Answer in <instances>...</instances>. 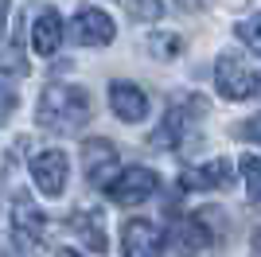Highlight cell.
Masks as SVG:
<instances>
[{
	"instance_id": "6da1fadb",
	"label": "cell",
	"mask_w": 261,
	"mask_h": 257,
	"mask_svg": "<svg viewBox=\"0 0 261 257\" xmlns=\"http://www.w3.org/2000/svg\"><path fill=\"white\" fill-rule=\"evenodd\" d=\"M35 121L47 133H78L90 121V94L74 82H51L39 94Z\"/></svg>"
},
{
	"instance_id": "7a4b0ae2",
	"label": "cell",
	"mask_w": 261,
	"mask_h": 257,
	"mask_svg": "<svg viewBox=\"0 0 261 257\" xmlns=\"http://www.w3.org/2000/svg\"><path fill=\"white\" fill-rule=\"evenodd\" d=\"M12 246L20 257H39L47 246V214L32 203V195L12 199Z\"/></svg>"
},
{
	"instance_id": "3957f363",
	"label": "cell",
	"mask_w": 261,
	"mask_h": 257,
	"mask_svg": "<svg viewBox=\"0 0 261 257\" xmlns=\"http://www.w3.org/2000/svg\"><path fill=\"white\" fill-rule=\"evenodd\" d=\"M222 218H226V214L218 211V207H203V211L179 218L175 230H172L175 246L184 249V253H199V249L222 242V234H226V222H222Z\"/></svg>"
},
{
	"instance_id": "277c9868",
	"label": "cell",
	"mask_w": 261,
	"mask_h": 257,
	"mask_svg": "<svg viewBox=\"0 0 261 257\" xmlns=\"http://www.w3.org/2000/svg\"><path fill=\"white\" fill-rule=\"evenodd\" d=\"M215 90L226 97V101H250L261 90V74L242 55L226 51V55H218V63H215Z\"/></svg>"
},
{
	"instance_id": "5b68a950",
	"label": "cell",
	"mask_w": 261,
	"mask_h": 257,
	"mask_svg": "<svg viewBox=\"0 0 261 257\" xmlns=\"http://www.w3.org/2000/svg\"><path fill=\"white\" fill-rule=\"evenodd\" d=\"M156 191H160V175H156L152 168H137V164H133V168H121L106 187V195L117 207H141V203H148Z\"/></svg>"
},
{
	"instance_id": "8992f818",
	"label": "cell",
	"mask_w": 261,
	"mask_h": 257,
	"mask_svg": "<svg viewBox=\"0 0 261 257\" xmlns=\"http://www.w3.org/2000/svg\"><path fill=\"white\" fill-rule=\"evenodd\" d=\"M203 113V101H195V97H187V101H179V106H172L168 113H164L160 128H156L152 137V148H179L187 140V133H191V125H195V117Z\"/></svg>"
},
{
	"instance_id": "52a82bcc",
	"label": "cell",
	"mask_w": 261,
	"mask_h": 257,
	"mask_svg": "<svg viewBox=\"0 0 261 257\" xmlns=\"http://www.w3.org/2000/svg\"><path fill=\"white\" fill-rule=\"evenodd\" d=\"M32 179L35 187L43 195H63L66 191V179H70V160H66V152L59 148H43L32 156Z\"/></svg>"
},
{
	"instance_id": "ba28073f",
	"label": "cell",
	"mask_w": 261,
	"mask_h": 257,
	"mask_svg": "<svg viewBox=\"0 0 261 257\" xmlns=\"http://www.w3.org/2000/svg\"><path fill=\"white\" fill-rule=\"evenodd\" d=\"M117 144L106 137H90L86 144H82V168H86V179L94 183V187H101L106 191L109 179L117 175Z\"/></svg>"
},
{
	"instance_id": "9c48e42d",
	"label": "cell",
	"mask_w": 261,
	"mask_h": 257,
	"mask_svg": "<svg viewBox=\"0 0 261 257\" xmlns=\"http://www.w3.org/2000/svg\"><path fill=\"white\" fill-rule=\"evenodd\" d=\"M113 35H117V28L101 8H78L70 20V39L78 47H106V43H113Z\"/></svg>"
},
{
	"instance_id": "30bf717a",
	"label": "cell",
	"mask_w": 261,
	"mask_h": 257,
	"mask_svg": "<svg viewBox=\"0 0 261 257\" xmlns=\"http://www.w3.org/2000/svg\"><path fill=\"white\" fill-rule=\"evenodd\" d=\"M121 253L125 257H160L164 253V230L148 218H133L121 230Z\"/></svg>"
},
{
	"instance_id": "8fae6325",
	"label": "cell",
	"mask_w": 261,
	"mask_h": 257,
	"mask_svg": "<svg viewBox=\"0 0 261 257\" xmlns=\"http://www.w3.org/2000/svg\"><path fill=\"white\" fill-rule=\"evenodd\" d=\"M230 183H234V164L230 160H207L199 168L179 171V187L184 191H222Z\"/></svg>"
},
{
	"instance_id": "7c38bea8",
	"label": "cell",
	"mask_w": 261,
	"mask_h": 257,
	"mask_svg": "<svg viewBox=\"0 0 261 257\" xmlns=\"http://www.w3.org/2000/svg\"><path fill=\"white\" fill-rule=\"evenodd\" d=\"M66 230H70L78 242H86L90 253H106V249H109L106 218H101V211H94V207H78V211H70V218H66Z\"/></svg>"
},
{
	"instance_id": "4fadbf2b",
	"label": "cell",
	"mask_w": 261,
	"mask_h": 257,
	"mask_svg": "<svg viewBox=\"0 0 261 257\" xmlns=\"http://www.w3.org/2000/svg\"><path fill=\"white\" fill-rule=\"evenodd\" d=\"M109 109H113L121 121L137 125V121L148 117V94H144L137 82H113L109 86Z\"/></svg>"
},
{
	"instance_id": "5bb4252c",
	"label": "cell",
	"mask_w": 261,
	"mask_h": 257,
	"mask_svg": "<svg viewBox=\"0 0 261 257\" xmlns=\"http://www.w3.org/2000/svg\"><path fill=\"white\" fill-rule=\"evenodd\" d=\"M63 16H59V12L55 8H47V12H39V16H35V23H32V47L39 55H55L59 51V47H63Z\"/></svg>"
},
{
	"instance_id": "9a60e30c",
	"label": "cell",
	"mask_w": 261,
	"mask_h": 257,
	"mask_svg": "<svg viewBox=\"0 0 261 257\" xmlns=\"http://www.w3.org/2000/svg\"><path fill=\"white\" fill-rule=\"evenodd\" d=\"M113 4H121L125 16L137 20V23H156L164 16V4H160V0H113Z\"/></svg>"
},
{
	"instance_id": "2e32d148",
	"label": "cell",
	"mask_w": 261,
	"mask_h": 257,
	"mask_svg": "<svg viewBox=\"0 0 261 257\" xmlns=\"http://www.w3.org/2000/svg\"><path fill=\"white\" fill-rule=\"evenodd\" d=\"M28 70H32V66H28V59H23V43H20V39H12L8 47L0 51V78H4V74L23 78Z\"/></svg>"
},
{
	"instance_id": "e0dca14e",
	"label": "cell",
	"mask_w": 261,
	"mask_h": 257,
	"mask_svg": "<svg viewBox=\"0 0 261 257\" xmlns=\"http://www.w3.org/2000/svg\"><path fill=\"white\" fill-rule=\"evenodd\" d=\"M238 171H242V183H246L250 203H261V156H242Z\"/></svg>"
},
{
	"instance_id": "ac0fdd59",
	"label": "cell",
	"mask_w": 261,
	"mask_h": 257,
	"mask_svg": "<svg viewBox=\"0 0 261 257\" xmlns=\"http://www.w3.org/2000/svg\"><path fill=\"white\" fill-rule=\"evenodd\" d=\"M238 39L246 43L253 55H261V12H257V16H250L246 23H238Z\"/></svg>"
},
{
	"instance_id": "d6986e66",
	"label": "cell",
	"mask_w": 261,
	"mask_h": 257,
	"mask_svg": "<svg viewBox=\"0 0 261 257\" xmlns=\"http://www.w3.org/2000/svg\"><path fill=\"white\" fill-rule=\"evenodd\" d=\"M152 51L160 55V59H172V55L184 51V39H179V35H152Z\"/></svg>"
},
{
	"instance_id": "ffe728a7",
	"label": "cell",
	"mask_w": 261,
	"mask_h": 257,
	"mask_svg": "<svg viewBox=\"0 0 261 257\" xmlns=\"http://www.w3.org/2000/svg\"><path fill=\"white\" fill-rule=\"evenodd\" d=\"M16 113V90H12L8 78H0V125Z\"/></svg>"
},
{
	"instance_id": "44dd1931",
	"label": "cell",
	"mask_w": 261,
	"mask_h": 257,
	"mask_svg": "<svg viewBox=\"0 0 261 257\" xmlns=\"http://www.w3.org/2000/svg\"><path fill=\"white\" fill-rule=\"evenodd\" d=\"M234 133H238L242 140H253V144H261V113H253L250 121H242Z\"/></svg>"
},
{
	"instance_id": "7402d4cb",
	"label": "cell",
	"mask_w": 261,
	"mask_h": 257,
	"mask_svg": "<svg viewBox=\"0 0 261 257\" xmlns=\"http://www.w3.org/2000/svg\"><path fill=\"white\" fill-rule=\"evenodd\" d=\"M250 253H253V257H261V230L253 234V242H250Z\"/></svg>"
},
{
	"instance_id": "603a6c76",
	"label": "cell",
	"mask_w": 261,
	"mask_h": 257,
	"mask_svg": "<svg viewBox=\"0 0 261 257\" xmlns=\"http://www.w3.org/2000/svg\"><path fill=\"white\" fill-rule=\"evenodd\" d=\"M4 20H8V0H0V35H4Z\"/></svg>"
},
{
	"instance_id": "cb8c5ba5",
	"label": "cell",
	"mask_w": 261,
	"mask_h": 257,
	"mask_svg": "<svg viewBox=\"0 0 261 257\" xmlns=\"http://www.w3.org/2000/svg\"><path fill=\"white\" fill-rule=\"evenodd\" d=\"M55 257H82L78 249H55Z\"/></svg>"
}]
</instances>
